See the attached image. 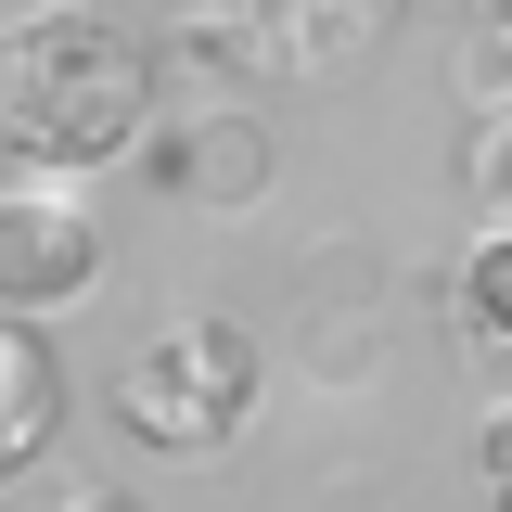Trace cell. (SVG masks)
I'll return each mask as SVG.
<instances>
[{
	"label": "cell",
	"mask_w": 512,
	"mask_h": 512,
	"mask_svg": "<svg viewBox=\"0 0 512 512\" xmlns=\"http://www.w3.org/2000/svg\"><path fill=\"white\" fill-rule=\"evenodd\" d=\"M256 410V346L231 320H167V333H141L116 372V436L154 448V461H205V448H231Z\"/></svg>",
	"instance_id": "obj_3"
},
{
	"label": "cell",
	"mask_w": 512,
	"mask_h": 512,
	"mask_svg": "<svg viewBox=\"0 0 512 512\" xmlns=\"http://www.w3.org/2000/svg\"><path fill=\"white\" fill-rule=\"evenodd\" d=\"M141 154H154V192L192 205V218H244V205H269V180H282V141H269L256 103H192V116L154 128Z\"/></svg>",
	"instance_id": "obj_5"
},
{
	"label": "cell",
	"mask_w": 512,
	"mask_h": 512,
	"mask_svg": "<svg viewBox=\"0 0 512 512\" xmlns=\"http://www.w3.org/2000/svg\"><path fill=\"white\" fill-rule=\"evenodd\" d=\"M154 103H167V52L90 13V0H52L26 26H0V154L13 167H52V180H103L116 154L154 141Z\"/></svg>",
	"instance_id": "obj_1"
},
{
	"label": "cell",
	"mask_w": 512,
	"mask_h": 512,
	"mask_svg": "<svg viewBox=\"0 0 512 512\" xmlns=\"http://www.w3.org/2000/svg\"><path fill=\"white\" fill-rule=\"evenodd\" d=\"M474 474H487V512H512V410H487V436H474Z\"/></svg>",
	"instance_id": "obj_11"
},
{
	"label": "cell",
	"mask_w": 512,
	"mask_h": 512,
	"mask_svg": "<svg viewBox=\"0 0 512 512\" xmlns=\"http://www.w3.org/2000/svg\"><path fill=\"white\" fill-rule=\"evenodd\" d=\"M448 346L474 359V384H500V397H512V218L448 269Z\"/></svg>",
	"instance_id": "obj_7"
},
{
	"label": "cell",
	"mask_w": 512,
	"mask_h": 512,
	"mask_svg": "<svg viewBox=\"0 0 512 512\" xmlns=\"http://www.w3.org/2000/svg\"><path fill=\"white\" fill-rule=\"evenodd\" d=\"M295 295H320L308 320H372V295H384V256H372V244H333V256H308V269H295Z\"/></svg>",
	"instance_id": "obj_9"
},
{
	"label": "cell",
	"mask_w": 512,
	"mask_h": 512,
	"mask_svg": "<svg viewBox=\"0 0 512 512\" xmlns=\"http://www.w3.org/2000/svg\"><path fill=\"white\" fill-rule=\"evenodd\" d=\"M64 436V359H52V320H13L0 308V487L39 474Z\"/></svg>",
	"instance_id": "obj_6"
},
{
	"label": "cell",
	"mask_w": 512,
	"mask_h": 512,
	"mask_svg": "<svg viewBox=\"0 0 512 512\" xmlns=\"http://www.w3.org/2000/svg\"><path fill=\"white\" fill-rule=\"evenodd\" d=\"M64 512H141V500H116V487H103V500H64Z\"/></svg>",
	"instance_id": "obj_13"
},
{
	"label": "cell",
	"mask_w": 512,
	"mask_h": 512,
	"mask_svg": "<svg viewBox=\"0 0 512 512\" xmlns=\"http://www.w3.org/2000/svg\"><path fill=\"white\" fill-rule=\"evenodd\" d=\"M423 13H448L461 39H487V26H512V0H423Z\"/></svg>",
	"instance_id": "obj_12"
},
{
	"label": "cell",
	"mask_w": 512,
	"mask_h": 512,
	"mask_svg": "<svg viewBox=\"0 0 512 512\" xmlns=\"http://www.w3.org/2000/svg\"><path fill=\"white\" fill-rule=\"evenodd\" d=\"M103 205H77L52 167H26V180H0V308L13 320H64L90 282H103Z\"/></svg>",
	"instance_id": "obj_4"
},
{
	"label": "cell",
	"mask_w": 512,
	"mask_h": 512,
	"mask_svg": "<svg viewBox=\"0 0 512 512\" xmlns=\"http://www.w3.org/2000/svg\"><path fill=\"white\" fill-rule=\"evenodd\" d=\"M461 77H474V103H512V26H487V39L461 52Z\"/></svg>",
	"instance_id": "obj_10"
},
{
	"label": "cell",
	"mask_w": 512,
	"mask_h": 512,
	"mask_svg": "<svg viewBox=\"0 0 512 512\" xmlns=\"http://www.w3.org/2000/svg\"><path fill=\"white\" fill-rule=\"evenodd\" d=\"M448 192L474 218H512V103H474V116L448 128Z\"/></svg>",
	"instance_id": "obj_8"
},
{
	"label": "cell",
	"mask_w": 512,
	"mask_h": 512,
	"mask_svg": "<svg viewBox=\"0 0 512 512\" xmlns=\"http://www.w3.org/2000/svg\"><path fill=\"white\" fill-rule=\"evenodd\" d=\"M410 0H180L167 13V77L205 103H256V90H346L372 77Z\"/></svg>",
	"instance_id": "obj_2"
}]
</instances>
